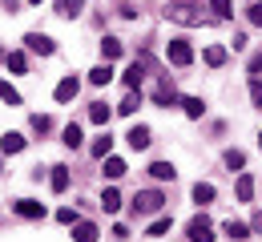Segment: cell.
Segmentation results:
<instances>
[{"label": "cell", "instance_id": "17", "mask_svg": "<svg viewBox=\"0 0 262 242\" xmlns=\"http://www.w3.org/2000/svg\"><path fill=\"white\" fill-rule=\"evenodd\" d=\"M214 194H218V190H214L210 182H198V186H194V202H198V206H210Z\"/></svg>", "mask_w": 262, "mask_h": 242}, {"label": "cell", "instance_id": "25", "mask_svg": "<svg viewBox=\"0 0 262 242\" xmlns=\"http://www.w3.org/2000/svg\"><path fill=\"white\" fill-rule=\"evenodd\" d=\"M182 109H186V117H202V113H206V105H202V97H186V101H182Z\"/></svg>", "mask_w": 262, "mask_h": 242}, {"label": "cell", "instance_id": "1", "mask_svg": "<svg viewBox=\"0 0 262 242\" xmlns=\"http://www.w3.org/2000/svg\"><path fill=\"white\" fill-rule=\"evenodd\" d=\"M165 16L173 20V25H186V29H194V25H206V16H202V8L190 4V0H169V8H165Z\"/></svg>", "mask_w": 262, "mask_h": 242}, {"label": "cell", "instance_id": "32", "mask_svg": "<svg viewBox=\"0 0 262 242\" xmlns=\"http://www.w3.org/2000/svg\"><path fill=\"white\" fill-rule=\"evenodd\" d=\"M210 8H214V16H218V20H230V12H234V8H230V0H210Z\"/></svg>", "mask_w": 262, "mask_h": 242}, {"label": "cell", "instance_id": "39", "mask_svg": "<svg viewBox=\"0 0 262 242\" xmlns=\"http://www.w3.org/2000/svg\"><path fill=\"white\" fill-rule=\"evenodd\" d=\"M4 4V12H20V0H0Z\"/></svg>", "mask_w": 262, "mask_h": 242}, {"label": "cell", "instance_id": "8", "mask_svg": "<svg viewBox=\"0 0 262 242\" xmlns=\"http://www.w3.org/2000/svg\"><path fill=\"white\" fill-rule=\"evenodd\" d=\"M12 210L20 214V218H45V206L33 202V198H20V202H12Z\"/></svg>", "mask_w": 262, "mask_h": 242}, {"label": "cell", "instance_id": "2", "mask_svg": "<svg viewBox=\"0 0 262 242\" xmlns=\"http://www.w3.org/2000/svg\"><path fill=\"white\" fill-rule=\"evenodd\" d=\"M162 206H165V198L158 190H141V194L133 198V214H158Z\"/></svg>", "mask_w": 262, "mask_h": 242}, {"label": "cell", "instance_id": "34", "mask_svg": "<svg viewBox=\"0 0 262 242\" xmlns=\"http://www.w3.org/2000/svg\"><path fill=\"white\" fill-rule=\"evenodd\" d=\"M49 129H53V121L45 113H33V134H49Z\"/></svg>", "mask_w": 262, "mask_h": 242}, {"label": "cell", "instance_id": "4", "mask_svg": "<svg viewBox=\"0 0 262 242\" xmlns=\"http://www.w3.org/2000/svg\"><path fill=\"white\" fill-rule=\"evenodd\" d=\"M165 53H169V61H173L178 69H186V65L194 61V49H190V40H182V36H178V40H169V49H165Z\"/></svg>", "mask_w": 262, "mask_h": 242}, {"label": "cell", "instance_id": "13", "mask_svg": "<svg viewBox=\"0 0 262 242\" xmlns=\"http://www.w3.org/2000/svg\"><path fill=\"white\" fill-rule=\"evenodd\" d=\"M141 77H145V61H133L121 81H125V89H137V85H141Z\"/></svg>", "mask_w": 262, "mask_h": 242}, {"label": "cell", "instance_id": "27", "mask_svg": "<svg viewBox=\"0 0 262 242\" xmlns=\"http://www.w3.org/2000/svg\"><path fill=\"white\" fill-rule=\"evenodd\" d=\"M4 61H8V69H12V73H29V61H25V53H4Z\"/></svg>", "mask_w": 262, "mask_h": 242}, {"label": "cell", "instance_id": "28", "mask_svg": "<svg viewBox=\"0 0 262 242\" xmlns=\"http://www.w3.org/2000/svg\"><path fill=\"white\" fill-rule=\"evenodd\" d=\"M121 173H125V162H121V158H105V178H113V182H117Z\"/></svg>", "mask_w": 262, "mask_h": 242}, {"label": "cell", "instance_id": "11", "mask_svg": "<svg viewBox=\"0 0 262 242\" xmlns=\"http://www.w3.org/2000/svg\"><path fill=\"white\" fill-rule=\"evenodd\" d=\"M202 61H206L210 69H222V65H226V49H222V45H210V49L202 53Z\"/></svg>", "mask_w": 262, "mask_h": 242}, {"label": "cell", "instance_id": "15", "mask_svg": "<svg viewBox=\"0 0 262 242\" xmlns=\"http://www.w3.org/2000/svg\"><path fill=\"white\" fill-rule=\"evenodd\" d=\"M49 186H53L57 194H65V190H69V170H65V166H53V173H49Z\"/></svg>", "mask_w": 262, "mask_h": 242}, {"label": "cell", "instance_id": "42", "mask_svg": "<svg viewBox=\"0 0 262 242\" xmlns=\"http://www.w3.org/2000/svg\"><path fill=\"white\" fill-rule=\"evenodd\" d=\"M29 4H40V0H29Z\"/></svg>", "mask_w": 262, "mask_h": 242}, {"label": "cell", "instance_id": "36", "mask_svg": "<svg viewBox=\"0 0 262 242\" xmlns=\"http://www.w3.org/2000/svg\"><path fill=\"white\" fill-rule=\"evenodd\" d=\"M57 222H65V226H77V210L61 206V210H57Z\"/></svg>", "mask_w": 262, "mask_h": 242}, {"label": "cell", "instance_id": "21", "mask_svg": "<svg viewBox=\"0 0 262 242\" xmlns=\"http://www.w3.org/2000/svg\"><path fill=\"white\" fill-rule=\"evenodd\" d=\"M101 206H105V214H117V210H121V194H117V190L109 186V190L101 194Z\"/></svg>", "mask_w": 262, "mask_h": 242}, {"label": "cell", "instance_id": "33", "mask_svg": "<svg viewBox=\"0 0 262 242\" xmlns=\"http://www.w3.org/2000/svg\"><path fill=\"white\" fill-rule=\"evenodd\" d=\"M0 97H4L8 105H20V93H16V89H12L8 81H0Z\"/></svg>", "mask_w": 262, "mask_h": 242}, {"label": "cell", "instance_id": "10", "mask_svg": "<svg viewBox=\"0 0 262 242\" xmlns=\"http://www.w3.org/2000/svg\"><path fill=\"white\" fill-rule=\"evenodd\" d=\"M125 141H129L133 149H145V145L154 141V138H149V125H133L129 134H125Z\"/></svg>", "mask_w": 262, "mask_h": 242}, {"label": "cell", "instance_id": "6", "mask_svg": "<svg viewBox=\"0 0 262 242\" xmlns=\"http://www.w3.org/2000/svg\"><path fill=\"white\" fill-rule=\"evenodd\" d=\"M154 105H182V101H178V89H173V81H162V85L154 89Z\"/></svg>", "mask_w": 262, "mask_h": 242}, {"label": "cell", "instance_id": "5", "mask_svg": "<svg viewBox=\"0 0 262 242\" xmlns=\"http://www.w3.org/2000/svg\"><path fill=\"white\" fill-rule=\"evenodd\" d=\"M25 49H29V53H40V57H53V53H57L53 36H45V33H29L25 36Z\"/></svg>", "mask_w": 262, "mask_h": 242}, {"label": "cell", "instance_id": "35", "mask_svg": "<svg viewBox=\"0 0 262 242\" xmlns=\"http://www.w3.org/2000/svg\"><path fill=\"white\" fill-rule=\"evenodd\" d=\"M246 20H250V25H262V0H254V4L246 8Z\"/></svg>", "mask_w": 262, "mask_h": 242}, {"label": "cell", "instance_id": "7", "mask_svg": "<svg viewBox=\"0 0 262 242\" xmlns=\"http://www.w3.org/2000/svg\"><path fill=\"white\" fill-rule=\"evenodd\" d=\"M77 93H81V81H77V77H65V81L57 85V93H53V97H57V101L65 105V101H73Z\"/></svg>", "mask_w": 262, "mask_h": 242}, {"label": "cell", "instance_id": "12", "mask_svg": "<svg viewBox=\"0 0 262 242\" xmlns=\"http://www.w3.org/2000/svg\"><path fill=\"white\" fill-rule=\"evenodd\" d=\"M109 117H113V109H109L105 101H93V105H89V121H93V125H109Z\"/></svg>", "mask_w": 262, "mask_h": 242}, {"label": "cell", "instance_id": "31", "mask_svg": "<svg viewBox=\"0 0 262 242\" xmlns=\"http://www.w3.org/2000/svg\"><path fill=\"white\" fill-rule=\"evenodd\" d=\"M226 166L230 170H242V166H246V153H242V149H226Z\"/></svg>", "mask_w": 262, "mask_h": 242}, {"label": "cell", "instance_id": "22", "mask_svg": "<svg viewBox=\"0 0 262 242\" xmlns=\"http://www.w3.org/2000/svg\"><path fill=\"white\" fill-rule=\"evenodd\" d=\"M0 149H4V153H20V149H25V138H20V134H4V138H0Z\"/></svg>", "mask_w": 262, "mask_h": 242}, {"label": "cell", "instance_id": "40", "mask_svg": "<svg viewBox=\"0 0 262 242\" xmlns=\"http://www.w3.org/2000/svg\"><path fill=\"white\" fill-rule=\"evenodd\" d=\"M250 226H254V230H262V210L254 214V222H250Z\"/></svg>", "mask_w": 262, "mask_h": 242}, {"label": "cell", "instance_id": "20", "mask_svg": "<svg viewBox=\"0 0 262 242\" xmlns=\"http://www.w3.org/2000/svg\"><path fill=\"white\" fill-rule=\"evenodd\" d=\"M101 57H105V61H117V57H121V40H117V36H105V40H101Z\"/></svg>", "mask_w": 262, "mask_h": 242}, {"label": "cell", "instance_id": "30", "mask_svg": "<svg viewBox=\"0 0 262 242\" xmlns=\"http://www.w3.org/2000/svg\"><path fill=\"white\" fill-rule=\"evenodd\" d=\"M169 222H173L169 214H162V218H154V226H149V238H162L165 230H169Z\"/></svg>", "mask_w": 262, "mask_h": 242}, {"label": "cell", "instance_id": "41", "mask_svg": "<svg viewBox=\"0 0 262 242\" xmlns=\"http://www.w3.org/2000/svg\"><path fill=\"white\" fill-rule=\"evenodd\" d=\"M258 149H262V134H258Z\"/></svg>", "mask_w": 262, "mask_h": 242}, {"label": "cell", "instance_id": "29", "mask_svg": "<svg viewBox=\"0 0 262 242\" xmlns=\"http://www.w3.org/2000/svg\"><path fill=\"white\" fill-rule=\"evenodd\" d=\"M109 149H113V138H109V134H101V138L93 141V158H109Z\"/></svg>", "mask_w": 262, "mask_h": 242}, {"label": "cell", "instance_id": "23", "mask_svg": "<svg viewBox=\"0 0 262 242\" xmlns=\"http://www.w3.org/2000/svg\"><path fill=\"white\" fill-rule=\"evenodd\" d=\"M137 105H141V93L129 89V93H125V101L117 105V113H125V117H129V113H137Z\"/></svg>", "mask_w": 262, "mask_h": 242}, {"label": "cell", "instance_id": "16", "mask_svg": "<svg viewBox=\"0 0 262 242\" xmlns=\"http://www.w3.org/2000/svg\"><path fill=\"white\" fill-rule=\"evenodd\" d=\"M89 81H93V85H109V81H113V65L101 61L97 69H89Z\"/></svg>", "mask_w": 262, "mask_h": 242}, {"label": "cell", "instance_id": "38", "mask_svg": "<svg viewBox=\"0 0 262 242\" xmlns=\"http://www.w3.org/2000/svg\"><path fill=\"white\" fill-rule=\"evenodd\" d=\"M250 73H262V53H254V57H250Z\"/></svg>", "mask_w": 262, "mask_h": 242}, {"label": "cell", "instance_id": "9", "mask_svg": "<svg viewBox=\"0 0 262 242\" xmlns=\"http://www.w3.org/2000/svg\"><path fill=\"white\" fill-rule=\"evenodd\" d=\"M234 194H238V202H250V198H254V178H250V173H238Z\"/></svg>", "mask_w": 262, "mask_h": 242}, {"label": "cell", "instance_id": "37", "mask_svg": "<svg viewBox=\"0 0 262 242\" xmlns=\"http://www.w3.org/2000/svg\"><path fill=\"white\" fill-rule=\"evenodd\" d=\"M250 101H254V109H262V81L258 77L250 81Z\"/></svg>", "mask_w": 262, "mask_h": 242}, {"label": "cell", "instance_id": "18", "mask_svg": "<svg viewBox=\"0 0 262 242\" xmlns=\"http://www.w3.org/2000/svg\"><path fill=\"white\" fill-rule=\"evenodd\" d=\"M73 238L77 242H97V226H93V222H77V226H73Z\"/></svg>", "mask_w": 262, "mask_h": 242}, {"label": "cell", "instance_id": "14", "mask_svg": "<svg viewBox=\"0 0 262 242\" xmlns=\"http://www.w3.org/2000/svg\"><path fill=\"white\" fill-rule=\"evenodd\" d=\"M81 8H85V0H57V16H65V20L81 16Z\"/></svg>", "mask_w": 262, "mask_h": 242}, {"label": "cell", "instance_id": "3", "mask_svg": "<svg viewBox=\"0 0 262 242\" xmlns=\"http://www.w3.org/2000/svg\"><path fill=\"white\" fill-rule=\"evenodd\" d=\"M186 238L190 242H214V226H210V218H190V226H186Z\"/></svg>", "mask_w": 262, "mask_h": 242}, {"label": "cell", "instance_id": "26", "mask_svg": "<svg viewBox=\"0 0 262 242\" xmlns=\"http://www.w3.org/2000/svg\"><path fill=\"white\" fill-rule=\"evenodd\" d=\"M61 141H65L69 149H77V145L85 141V138H81V125H77V121H73V125H65V138H61Z\"/></svg>", "mask_w": 262, "mask_h": 242}, {"label": "cell", "instance_id": "24", "mask_svg": "<svg viewBox=\"0 0 262 242\" xmlns=\"http://www.w3.org/2000/svg\"><path fill=\"white\" fill-rule=\"evenodd\" d=\"M149 173H154V178H158V182H173V166H169V162H154V166H149Z\"/></svg>", "mask_w": 262, "mask_h": 242}, {"label": "cell", "instance_id": "19", "mask_svg": "<svg viewBox=\"0 0 262 242\" xmlns=\"http://www.w3.org/2000/svg\"><path fill=\"white\" fill-rule=\"evenodd\" d=\"M222 230H226V234H230L234 242H246V238H250V226H246V222H234V218H230Z\"/></svg>", "mask_w": 262, "mask_h": 242}]
</instances>
